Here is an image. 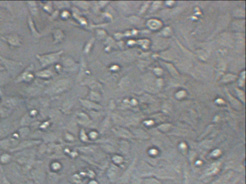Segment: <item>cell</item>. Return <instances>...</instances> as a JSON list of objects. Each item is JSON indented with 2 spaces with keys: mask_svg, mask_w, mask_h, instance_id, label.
Instances as JSON below:
<instances>
[{
  "mask_svg": "<svg viewBox=\"0 0 246 184\" xmlns=\"http://www.w3.org/2000/svg\"><path fill=\"white\" fill-rule=\"evenodd\" d=\"M3 184H11L9 182L8 180H7V178L5 177L3 178Z\"/></svg>",
  "mask_w": 246,
  "mask_h": 184,
  "instance_id": "1",
  "label": "cell"
}]
</instances>
